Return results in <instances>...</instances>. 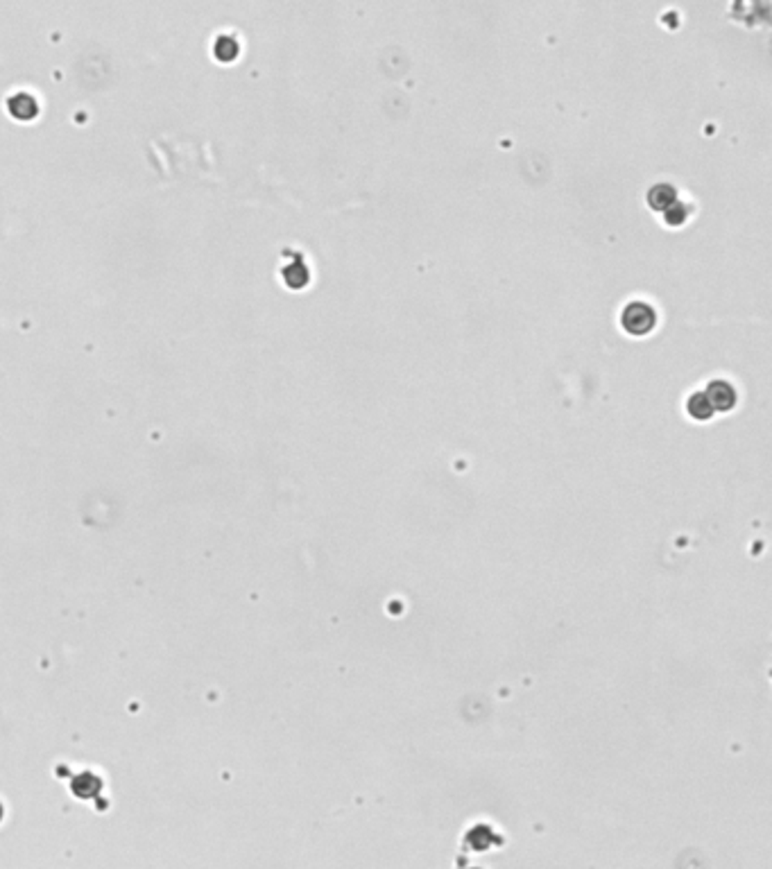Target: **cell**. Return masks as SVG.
Here are the masks:
<instances>
[{
  "mask_svg": "<svg viewBox=\"0 0 772 869\" xmlns=\"http://www.w3.org/2000/svg\"><path fill=\"white\" fill-rule=\"evenodd\" d=\"M655 319H657L655 310L648 306V304H643V302H632V304H628V306H625V310H623V315H621V321H623L625 331H630V333H634V335H641V333L650 331V329L655 326Z\"/></svg>",
  "mask_w": 772,
  "mask_h": 869,
  "instance_id": "obj_1",
  "label": "cell"
},
{
  "mask_svg": "<svg viewBox=\"0 0 772 869\" xmlns=\"http://www.w3.org/2000/svg\"><path fill=\"white\" fill-rule=\"evenodd\" d=\"M704 396H707V401L712 403L714 410L716 407L718 410H729L734 403H736V392H734V388L727 380H712V383H709L707 392H704Z\"/></svg>",
  "mask_w": 772,
  "mask_h": 869,
  "instance_id": "obj_2",
  "label": "cell"
},
{
  "mask_svg": "<svg viewBox=\"0 0 772 869\" xmlns=\"http://www.w3.org/2000/svg\"><path fill=\"white\" fill-rule=\"evenodd\" d=\"M689 412H691L695 419H709V417H712L714 407H712V403L707 401L704 392H695V394L691 396V399H689Z\"/></svg>",
  "mask_w": 772,
  "mask_h": 869,
  "instance_id": "obj_3",
  "label": "cell"
},
{
  "mask_svg": "<svg viewBox=\"0 0 772 869\" xmlns=\"http://www.w3.org/2000/svg\"><path fill=\"white\" fill-rule=\"evenodd\" d=\"M650 204L655 208H668L670 204H675V191L670 186H655L650 191Z\"/></svg>",
  "mask_w": 772,
  "mask_h": 869,
  "instance_id": "obj_4",
  "label": "cell"
}]
</instances>
